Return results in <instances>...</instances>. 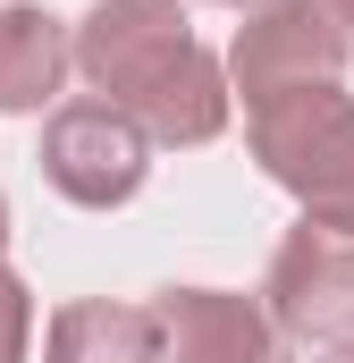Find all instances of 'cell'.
<instances>
[{
  "instance_id": "6da1fadb",
  "label": "cell",
  "mask_w": 354,
  "mask_h": 363,
  "mask_svg": "<svg viewBox=\"0 0 354 363\" xmlns=\"http://www.w3.org/2000/svg\"><path fill=\"white\" fill-rule=\"evenodd\" d=\"M253 161L304 203V220L354 228V101L338 85L253 110Z\"/></svg>"
},
{
  "instance_id": "7a4b0ae2",
  "label": "cell",
  "mask_w": 354,
  "mask_h": 363,
  "mask_svg": "<svg viewBox=\"0 0 354 363\" xmlns=\"http://www.w3.org/2000/svg\"><path fill=\"white\" fill-rule=\"evenodd\" d=\"M346 51H354V34L321 9V0H270V9H253V17L236 26L228 68H236L245 110H270V101H287V93L338 85V77H346Z\"/></svg>"
},
{
  "instance_id": "3957f363",
  "label": "cell",
  "mask_w": 354,
  "mask_h": 363,
  "mask_svg": "<svg viewBox=\"0 0 354 363\" xmlns=\"http://www.w3.org/2000/svg\"><path fill=\"white\" fill-rule=\"evenodd\" d=\"M144 169H152V135H144L135 110H118V101H68V110H51V127H42V178L68 203L110 211V203H127L144 186Z\"/></svg>"
},
{
  "instance_id": "277c9868",
  "label": "cell",
  "mask_w": 354,
  "mask_h": 363,
  "mask_svg": "<svg viewBox=\"0 0 354 363\" xmlns=\"http://www.w3.org/2000/svg\"><path fill=\"white\" fill-rule=\"evenodd\" d=\"M185 51H194V34H185L177 0H93V17L76 26V68L118 110H135Z\"/></svg>"
},
{
  "instance_id": "5b68a950",
  "label": "cell",
  "mask_w": 354,
  "mask_h": 363,
  "mask_svg": "<svg viewBox=\"0 0 354 363\" xmlns=\"http://www.w3.org/2000/svg\"><path fill=\"white\" fill-rule=\"evenodd\" d=\"M262 296L287 338H354V228H329V220L287 228Z\"/></svg>"
},
{
  "instance_id": "8992f818",
  "label": "cell",
  "mask_w": 354,
  "mask_h": 363,
  "mask_svg": "<svg viewBox=\"0 0 354 363\" xmlns=\"http://www.w3.org/2000/svg\"><path fill=\"white\" fill-rule=\"evenodd\" d=\"M169 363H278V321L219 287H161L152 296Z\"/></svg>"
},
{
  "instance_id": "52a82bcc",
  "label": "cell",
  "mask_w": 354,
  "mask_h": 363,
  "mask_svg": "<svg viewBox=\"0 0 354 363\" xmlns=\"http://www.w3.org/2000/svg\"><path fill=\"white\" fill-rule=\"evenodd\" d=\"M42 363H169L152 304H59Z\"/></svg>"
},
{
  "instance_id": "ba28073f",
  "label": "cell",
  "mask_w": 354,
  "mask_h": 363,
  "mask_svg": "<svg viewBox=\"0 0 354 363\" xmlns=\"http://www.w3.org/2000/svg\"><path fill=\"white\" fill-rule=\"evenodd\" d=\"M68 60H76V43L51 9H34V0L0 9V110H42L68 77Z\"/></svg>"
},
{
  "instance_id": "9c48e42d",
  "label": "cell",
  "mask_w": 354,
  "mask_h": 363,
  "mask_svg": "<svg viewBox=\"0 0 354 363\" xmlns=\"http://www.w3.org/2000/svg\"><path fill=\"white\" fill-rule=\"evenodd\" d=\"M135 118H144V135H152V144H211V135L228 127V85H219V60L194 43L169 77L135 101Z\"/></svg>"
},
{
  "instance_id": "30bf717a",
  "label": "cell",
  "mask_w": 354,
  "mask_h": 363,
  "mask_svg": "<svg viewBox=\"0 0 354 363\" xmlns=\"http://www.w3.org/2000/svg\"><path fill=\"white\" fill-rule=\"evenodd\" d=\"M25 330H34V296H25L17 271H0V363L25 355Z\"/></svg>"
},
{
  "instance_id": "8fae6325",
  "label": "cell",
  "mask_w": 354,
  "mask_h": 363,
  "mask_svg": "<svg viewBox=\"0 0 354 363\" xmlns=\"http://www.w3.org/2000/svg\"><path fill=\"white\" fill-rule=\"evenodd\" d=\"M321 9H329V17H338V26L354 34V0H321Z\"/></svg>"
},
{
  "instance_id": "7c38bea8",
  "label": "cell",
  "mask_w": 354,
  "mask_h": 363,
  "mask_svg": "<svg viewBox=\"0 0 354 363\" xmlns=\"http://www.w3.org/2000/svg\"><path fill=\"white\" fill-rule=\"evenodd\" d=\"M321 363H354V338H338V347H329V355H321Z\"/></svg>"
},
{
  "instance_id": "4fadbf2b",
  "label": "cell",
  "mask_w": 354,
  "mask_h": 363,
  "mask_svg": "<svg viewBox=\"0 0 354 363\" xmlns=\"http://www.w3.org/2000/svg\"><path fill=\"white\" fill-rule=\"evenodd\" d=\"M0 245H8V203H0Z\"/></svg>"
},
{
  "instance_id": "5bb4252c",
  "label": "cell",
  "mask_w": 354,
  "mask_h": 363,
  "mask_svg": "<svg viewBox=\"0 0 354 363\" xmlns=\"http://www.w3.org/2000/svg\"><path fill=\"white\" fill-rule=\"evenodd\" d=\"M228 9H270V0H228Z\"/></svg>"
},
{
  "instance_id": "9a60e30c",
  "label": "cell",
  "mask_w": 354,
  "mask_h": 363,
  "mask_svg": "<svg viewBox=\"0 0 354 363\" xmlns=\"http://www.w3.org/2000/svg\"><path fill=\"white\" fill-rule=\"evenodd\" d=\"M278 363H287V355H278Z\"/></svg>"
}]
</instances>
